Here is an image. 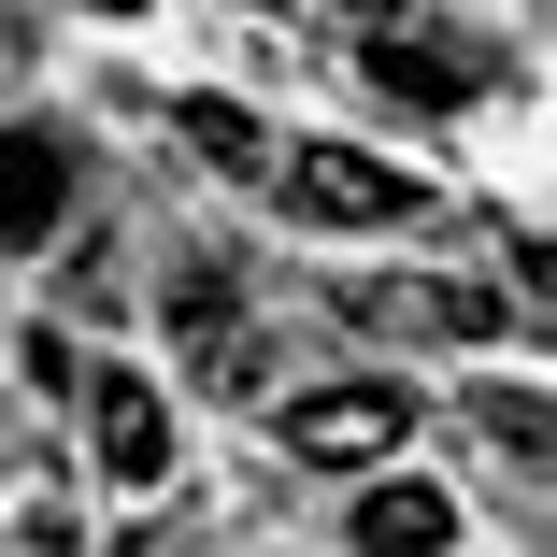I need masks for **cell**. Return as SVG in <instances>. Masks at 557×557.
Listing matches in <instances>:
<instances>
[{
    "instance_id": "obj_1",
    "label": "cell",
    "mask_w": 557,
    "mask_h": 557,
    "mask_svg": "<svg viewBox=\"0 0 557 557\" xmlns=\"http://www.w3.org/2000/svg\"><path fill=\"white\" fill-rule=\"evenodd\" d=\"M286 214L300 230H400V214H429V186L400 158H358V144H286Z\"/></svg>"
},
{
    "instance_id": "obj_2",
    "label": "cell",
    "mask_w": 557,
    "mask_h": 557,
    "mask_svg": "<svg viewBox=\"0 0 557 557\" xmlns=\"http://www.w3.org/2000/svg\"><path fill=\"white\" fill-rule=\"evenodd\" d=\"M400 429H414V400H400L386 372H358V386H300V400H286V443H300L314 472H372Z\"/></svg>"
},
{
    "instance_id": "obj_3",
    "label": "cell",
    "mask_w": 557,
    "mask_h": 557,
    "mask_svg": "<svg viewBox=\"0 0 557 557\" xmlns=\"http://www.w3.org/2000/svg\"><path fill=\"white\" fill-rule=\"evenodd\" d=\"M72 230V144L58 129H0V258H29Z\"/></svg>"
},
{
    "instance_id": "obj_4",
    "label": "cell",
    "mask_w": 557,
    "mask_h": 557,
    "mask_svg": "<svg viewBox=\"0 0 557 557\" xmlns=\"http://www.w3.org/2000/svg\"><path fill=\"white\" fill-rule=\"evenodd\" d=\"M86 443H100V472H115L129 500H144V486H172V400H158V386L100 372V386H86Z\"/></svg>"
},
{
    "instance_id": "obj_5",
    "label": "cell",
    "mask_w": 557,
    "mask_h": 557,
    "mask_svg": "<svg viewBox=\"0 0 557 557\" xmlns=\"http://www.w3.org/2000/svg\"><path fill=\"white\" fill-rule=\"evenodd\" d=\"M358 329H400V344H486V329H500V300L400 272V286H358Z\"/></svg>"
},
{
    "instance_id": "obj_6",
    "label": "cell",
    "mask_w": 557,
    "mask_h": 557,
    "mask_svg": "<svg viewBox=\"0 0 557 557\" xmlns=\"http://www.w3.org/2000/svg\"><path fill=\"white\" fill-rule=\"evenodd\" d=\"M443 543H458V500L443 486H372L344 515V557H443Z\"/></svg>"
},
{
    "instance_id": "obj_7",
    "label": "cell",
    "mask_w": 557,
    "mask_h": 557,
    "mask_svg": "<svg viewBox=\"0 0 557 557\" xmlns=\"http://www.w3.org/2000/svg\"><path fill=\"white\" fill-rule=\"evenodd\" d=\"M372 86L414 100V115H458V100H472V58H443V44H414V29H372Z\"/></svg>"
},
{
    "instance_id": "obj_8",
    "label": "cell",
    "mask_w": 557,
    "mask_h": 557,
    "mask_svg": "<svg viewBox=\"0 0 557 557\" xmlns=\"http://www.w3.org/2000/svg\"><path fill=\"white\" fill-rule=\"evenodd\" d=\"M186 144H200L214 172H272V129L244 115V100H186Z\"/></svg>"
},
{
    "instance_id": "obj_9",
    "label": "cell",
    "mask_w": 557,
    "mask_h": 557,
    "mask_svg": "<svg viewBox=\"0 0 557 557\" xmlns=\"http://www.w3.org/2000/svg\"><path fill=\"white\" fill-rule=\"evenodd\" d=\"M486 429L515 443V458H543V443H557V414H543V400H486Z\"/></svg>"
},
{
    "instance_id": "obj_10",
    "label": "cell",
    "mask_w": 557,
    "mask_h": 557,
    "mask_svg": "<svg viewBox=\"0 0 557 557\" xmlns=\"http://www.w3.org/2000/svg\"><path fill=\"white\" fill-rule=\"evenodd\" d=\"M515 272H529V286H543V300H557V244H515Z\"/></svg>"
},
{
    "instance_id": "obj_11",
    "label": "cell",
    "mask_w": 557,
    "mask_h": 557,
    "mask_svg": "<svg viewBox=\"0 0 557 557\" xmlns=\"http://www.w3.org/2000/svg\"><path fill=\"white\" fill-rule=\"evenodd\" d=\"M344 29H400V0H344Z\"/></svg>"
}]
</instances>
